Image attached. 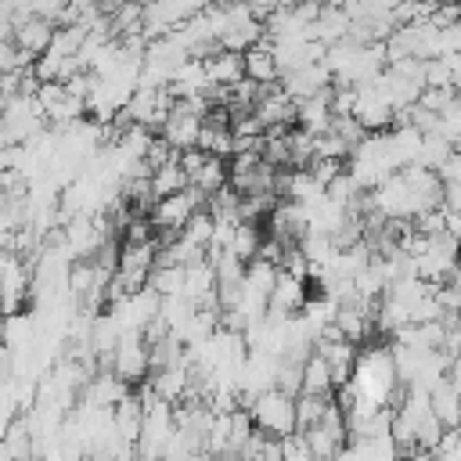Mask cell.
Segmentation results:
<instances>
[{
	"label": "cell",
	"mask_w": 461,
	"mask_h": 461,
	"mask_svg": "<svg viewBox=\"0 0 461 461\" xmlns=\"http://www.w3.org/2000/svg\"><path fill=\"white\" fill-rule=\"evenodd\" d=\"M349 389L375 403V407H393L400 400V375H396V364H393V349L389 346H371L360 353L357 360V371H353V382Z\"/></svg>",
	"instance_id": "1"
},
{
	"label": "cell",
	"mask_w": 461,
	"mask_h": 461,
	"mask_svg": "<svg viewBox=\"0 0 461 461\" xmlns=\"http://www.w3.org/2000/svg\"><path fill=\"white\" fill-rule=\"evenodd\" d=\"M252 421L259 432H267L270 439H288L299 432V414H295V396L281 393V389H267L252 407H249Z\"/></svg>",
	"instance_id": "2"
},
{
	"label": "cell",
	"mask_w": 461,
	"mask_h": 461,
	"mask_svg": "<svg viewBox=\"0 0 461 461\" xmlns=\"http://www.w3.org/2000/svg\"><path fill=\"white\" fill-rule=\"evenodd\" d=\"M205 202H209V198H205L202 191L187 187V191H180V194H173V198L155 202V209H151V223H155V230L184 234V227L205 209Z\"/></svg>",
	"instance_id": "3"
},
{
	"label": "cell",
	"mask_w": 461,
	"mask_h": 461,
	"mask_svg": "<svg viewBox=\"0 0 461 461\" xmlns=\"http://www.w3.org/2000/svg\"><path fill=\"white\" fill-rule=\"evenodd\" d=\"M112 371H115L126 385L151 378V346L144 342V335H140V331H126V335L119 339Z\"/></svg>",
	"instance_id": "4"
},
{
	"label": "cell",
	"mask_w": 461,
	"mask_h": 461,
	"mask_svg": "<svg viewBox=\"0 0 461 461\" xmlns=\"http://www.w3.org/2000/svg\"><path fill=\"white\" fill-rule=\"evenodd\" d=\"M353 119H357L367 133H385V130H393L396 108L389 104V97L382 94V86H378V83H367V86H360V90H357Z\"/></svg>",
	"instance_id": "5"
},
{
	"label": "cell",
	"mask_w": 461,
	"mask_h": 461,
	"mask_svg": "<svg viewBox=\"0 0 461 461\" xmlns=\"http://www.w3.org/2000/svg\"><path fill=\"white\" fill-rule=\"evenodd\" d=\"M349 29H353V22H349L346 7H342V4H328V7H321L317 22L310 25V40H317V43L331 47V43L346 40V36H349Z\"/></svg>",
	"instance_id": "6"
},
{
	"label": "cell",
	"mask_w": 461,
	"mask_h": 461,
	"mask_svg": "<svg viewBox=\"0 0 461 461\" xmlns=\"http://www.w3.org/2000/svg\"><path fill=\"white\" fill-rule=\"evenodd\" d=\"M54 32H58L54 22L32 14V18H25V22L14 25V43H18L22 50H29L32 58H43V54L50 50V43H54Z\"/></svg>",
	"instance_id": "7"
},
{
	"label": "cell",
	"mask_w": 461,
	"mask_h": 461,
	"mask_svg": "<svg viewBox=\"0 0 461 461\" xmlns=\"http://www.w3.org/2000/svg\"><path fill=\"white\" fill-rule=\"evenodd\" d=\"M205 76L212 86H223V90H234L241 79H245V54H234V50H220L212 58H205Z\"/></svg>",
	"instance_id": "8"
},
{
	"label": "cell",
	"mask_w": 461,
	"mask_h": 461,
	"mask_svg": "<svg viewBox=\"0 0 461 461\" xmlns=\"http://www.w3.org/2000/svg\"><path fill=\"white\" fill-rule=\"evenodd\" d=\"M306 303H310L306 281H303V277H292L288 270H281V277H277V285H274V295H270V310L295 317L299 310H306Z\"/></svg>",
	"instance_id": "9"
},
{
	"label": "cell",
	"mask_w": 461,
	"mask_h": 461,
	"mask_svg": "<svg viewBox=\"0 0 461 461\" xmlns=\"http://www.w3.org/2000/svg\"><path fill=\"white\" fill-rule=\"evenodd\" d=\"M335 126V112H331V90L310 97V101H299V130L321 137Z\"/></svg>",
	"instance_id": "10"
},
{
	"label": "cell",
	"mask_w": 461,
	"mask_h": 461,
	"mask_svg": "<svg viewBox=\"0 0 461 461\" xmlns=\"http://www.w3.org/2000/svg\"><path fill=\"white\" fill-rule=\"evenodd\" d=\"M187 187H191V176L184 173L180 158L151 173V191H155V202H162V198H173V194H180V191H187Z\"/></svg>",
	"instance_id": "11"
},
{
	"label": "cell",
	"mask_w": 461,
	"mask_h": 461,
	"mask_svg": "<svg viewBox=\"0 0 461 461\" xmlns=\"http://www.w3.org/2000/svg\"><path fill=\"white\" fill-rule=\"evenodd\" d=\"M277 277H281V267H274V263H267V259H252V263L245 267V292H252V295H259V299L270 303Z\"/></svg>",
	"instance_id": "12"
},
{
	"label": "cell",
	"mask_w": 461,
	"mask_h": 461,
	"mask_svg": "<svg viewBox=\"0 0 461 461\" xmlns=\"http://www.w3.org/2000/svg\"><path fill=\"white\" fill-rule=\"evenodd\" d=\"M335 389V378H331V367L321 353H313L306 364H303V393L306 396H331Z\"/></svg>",
	"instance_id": "13"
},
{
	"label": "cell",
	"mask_w": 461,
	"mask_h": 461,
	"mask_svg": "<svg viewBox=\"0 0 461 461\" xmlns=\"http://www.w3.org/2000/svg\"><path fill=\"white\" fill-rule=\"evenodd\" d=\"M432 414L443 421V429H457L461 425V393L450 382H439L432 389Z\"/></svg>",
	"instance_id": "14"
},
{
	"label": "cell",
	"mask_w": 461,
	"mask_h": 461,
	"mask_svg": "<svg viewBox=\"0 0 461 461\" xmlns=\"http://www.w3.org/2000/svg\"><path fill=\"white\" fill-rule=\"evenodd\" d=\"M245 76H249L252 83H259V86L281 83V68H277L274 54H270L267 47H252V50L245 54Z\"/></svg>",
	"instance_id": "15"
},
{
	"label": "cell",
	"mask_w": 461,
	"mask_h": 461,
	"mask_svg": "<svg viewBox=\"0 0 461 461\" xmlns=\"http://www.w3.org/2000/svg\"><path fill=\"white\" fill-rule=\"evenodd\" d=\"M263 249V234H259V223H238L234 227V238H230V256H238L241 263H252Z\"/></svg>",
	"instance_id": "16"
},
{
	"label": "cell",
	"mask_w": 461,
	"mask_h": 461,
	"mask_svg": "<svg viewBox=\"0 0 461 461\" xmlns=\"http://www.w3.org/2000/svg\"><path fill=\"white\" fill-rule=\"evenodd\" d=\"M184 277H187L184 267H155L151 277H148V288L158 292L162 299H180L184 295Z\"/></svg>",
	"instance_id": "17"
},
{
	"label": "cell",
	"mask_w": 461,
	"mask_h": 461,
	"mask_svg": "<svg viewBox=\"0 0 461 461\" xmlns=\"http://www.w3.org/2000/svg\"><path fill=\"white\" fill-rule=\"evenodd\" d=\"M328 407H331V396H295V414H299V432H306V429H313V425H321V418L328 414Z\"/></svg>",
	"instance_id": "18"
},
{
	"label": "cell",
	"mask_w": 461,
	"mask_h": 461,
	"mask_svg": "<svg viewBox=\"0 0 461 461\" xmlns=\"http://www.w3.org/2000/svg\"><path fill=\"white\" fill-rule=\"evenodd\" d=\"M180 238H187L191 245L212 249V238H216V220H212V212H209V209H202V212L184 227V234H180Z\"/></svg>",
	"instance_id": "19"
},
{
	"label": "cell",
	"mask_w": 461,
	"mask_h": 461,
	"mask_svg": "<svg viewBox=\"0 0 461 461\" xmlns=\"http://www.w3.org/2000/svg\"><path fill=\"white\" fill-rule=\"evenodd\" d=\"M436 303L443 306V313H447V317H454V313H461V281L454 277V281H447V285H439V288H436Z\"/></svg>",
	"instance_id": "20"
},
{
	"label": "cell",
	"mask_w": 461,
	"mask_h": 461,
	"mask_svg": "<svg viewBox=\"0 0 461 461\" xmlns=\"http://www.w3.org/2000/svg\"><path fill=\"white\" fill-rule=\"evenodd\" d=\"M281 454H285V461H317L303 432H295V436H288V439H281Z\"/></svg>",
	"instance_id": "21"
},
{
	"label": "cell",
	"mask_w": 461,
	"mask_h": 461,
	"mask_svg": "<svg viewBox=\"0 0 461 461\" xmlns=\"http://www.w3.org/2000/svg\"><path fill=\"white\" fill-rule=\"evenodd\" d=\"M205 158H209V155H205L202 148H191V151H184V155H180V166H184V173H187V176L194 180V176L202 173V166H205Z\"/></svg>",
	"instance_id": "22"
},
{
	"label": "cell",
	"mask_w": 461,
	"mask_h": 461,
	"mask_svg": "<svg viewBox=\"0 0 461 461\" xmlns=\"http://www.w3.org/2000/svg\"><path fill=\"white\" fill-rule=\"evenodd\" d=\"M439 180H443V184H461V148L450 151V158H447L443 169H439Z\"/></svg>",
	"instance_id": "23"
},
{
	"label": "cell",
	"mask_w": 461,
	"mask_h": 461,
	"mask_svg": "<svg viewBox=\"0 0 461 461\" xmlns=\"http://www.w3.org/2000/svg\"><path fill=\"white\" fill-rule=\"evenodd\" d=\"M447 382L461 393V357H454V364H450V371H447Z\"/></svg>",
	"instance_id": "24"
},
{
	"label": "cell",
	"mask_w": 461,
	"mask_h": 461,
	"mask_svg": "<svg viewBox=\"0 0 461 461\" xmlns=\"http://www.w3.org/2000/svg\"><path fill=\"white\" fill-rule=\"evenodd\" d=\"M454 432H457V439H461V425H457V429H454Z\"/></svg>",
	"instance_id": "25"
}]
</instances>
